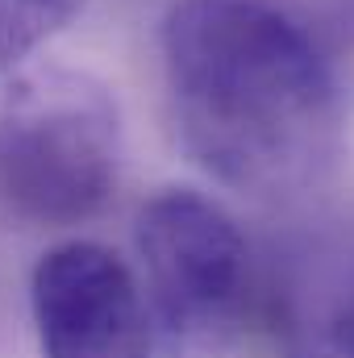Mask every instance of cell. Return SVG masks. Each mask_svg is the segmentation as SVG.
<instances>
[{
	"mask_svg": "<svg viewBox=\"0 0 354 358\" xmlns=\"http://www.w3.org/2000/svg\"><path fill=\"white\" fill-rule=\"evenodd\" d=\"M163 88L187 159L238 196L292 204L346 155V96L317 38L271 0H176Z\"/></svg>",
	"mask_w": 354,
	"mask_h": 358,
	"instance_id": "cell-1",
	"label": "cell"
},
{
	"mask_svg": "<svg viewBox=\"0 0 354 358\" xmlns=\"http://www.w3.org/2000/svg\"><path fill=\"white\" fill-rule=\"evenodd\" d=\"M325 358H354V296L325 317Z\"/></svg>",
	"mask_w": 354,
	"mask_h": 358,
	"instance_id": "cell-6",
	"label": "cell"
},
{
	"mask_svg": "<svg viewBox=\"0 0 354 358\" xmlns=\"http://www.w3.org/2000/svg\"><path fill=\"white\" fill-rule=\"evenodd\" d=\"M125 125L108 84L63 63L0 92V208L38 229L96 221L121 187Z\"/></svg>",
	"mask_w": 354,
	"mask_h": 358,
	"instance_id": "cell-2",
	"label": "cell"
},
{
	"mask_svg": "<svg viewBox=\"0 0 354 358\" xmlns=\"http://www.w3.org/2000/svg\"><path fill=\"white\" fill-rule=\"evenodd\" d=\"M146 304L167 358H221L250 304V246L238 221L192 187H163L134 225Z\"/></svg>",
	"mask_w": 354,
	"mask_h": 358,
	"instance_id": "cell-3",
	"label": "cell"
},
{
	"mask_svg": "<svg viewBox=\"0 0 354 358\" xmlns=\"http://www.w3.org/2000/svg\"><path fill=\"white\" fill-rule=\"evenodd\" d=\"M84 0H0V76H17L29 55H38Z\"/></svg>",
	"mask_w": 354,
	"mask_h": 358,
	"instance_id": "cell-5",
	"label": "cell"
},
{
	"mask_svg": "<svg viewBox=\"0 0 354 358\" xmlns=\"http://www.w3.org/2000/svg\"><path fill=\"white\" fill-rule=\"evenodd\" d=\"M42 358H155V317L138 275L100 242L50 246L29 271Z\"/></svg>",
	"mask_w": 354,
	"mask_h": 358,
	"instance_id": "cell-4",
	"label": "cell"
}]
</instances>
